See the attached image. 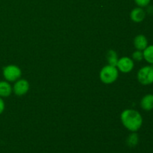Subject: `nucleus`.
I'll return each mask as SVG.
<instances>
[{
    "instance_id": "f257e3e1",
    "label": "nucleus",
    "mask_w": 153,
    "mask_h": 153,
    "mask_svg": "<svg viewBox=\"0 0 153 153\" xmlns=\"http://www.w3.org/2000/svg\"><path fill=\"white\" fill-rule=\"evenodd\" d=\"M121 122L126 129L131 132H137L143 125V117L134 109H126L121 113Z\"/></svg>"
},
{
    "instance_id": "f03ea898",
    "label": "nucleus",
    "mask_w": 153,
    "mask_h": 153,
    "mask_svg": "<svg viewBox=\"0 0 153 153\" xmlns=\"http://www.w3.org/2000/svg\"><path fill=\"white\" fill-rule=\"evenodd\" d=\"M119 76V70L117 67L106 65L103 67L100 73V80L106 85H110L116 82Z\"/></svg>"
},
{
    "instance_id": "7ed1b4c3",
    "label": "nucleus",
    "mask_w": 153,
    "mask_h": 153,
    "mask_svg": "<svg viewBox=\"0 0 153 153\" xmlns=\"http://www.w3.org/2000/svg\"><path fill=\"white\" fill-rule=\"evenodd\" d=\"M137 81L143 85L153 84V65H146L141 67L137 74Z\"/></svg>"
},
{
    "instance_id": "20e7f679",
    "label": "nucleus",
    "mask_w": 153,
    "mask_h": 153,
    "mask_svg": "<svg viewBox=\"0 0 153 153\" xmlns=\"http://www.w3.org/2000/svg\"><path fill=\"white\" fill-rule=\"evenodd\" d=\"M2 75L4 80L8 82H15L20 79L22 71L19 67L10 64L4 67L2 70Z\"/></svg>"
},
{
    "instance_id": "39448f33",
    "label": "nucleus",
    "mask_w": 153,
    "mask_h": 153,
    "mask_svg": "<svg viewBox=\"0 0 153 153\" xmlns=\"http://www.w3.org/2000/svg\"><path fill=\"white\" fill-rule=\"evenodd\" d=\"M134 67V62L132 58L129 57H122L118 60L117 68L119 71L123 73H128L133 70Z\"/></svg>"
},
{
    "instance_id": "423d86ee",
    "label": "nucleus",
    "mask_w": 153,
    "mask_h": 153,
    "mask_svg": "<svg viewBox=\"0 0 153 153\" xmlns=\"http://www.w3.org/2000/svg\"><path fill=\"white\" fill-rule=\"evenodd\" d=\"M30 88V85L28 82L25 79H18L14 82L13 86V92L15 95L18 97H22L25 95L28 92Z\"/></svg>"
},
{
    "instance_id": "0eeeda50",
    "label": "nucleus",
    "mask_w": 153,
    "mask_h": 153,
    "mask_svg": "<svg viewBox=\"0 0 153 153\" xmlns=\"http://www.w3.org/2000/svg\"><path fill=\"white\" fill-rule=\"evenodd\" d=\"M146 10L143 9V7H134L130 13V18L133 22H136V23H140V22H143L146 18Z\"/></svg>"
},
{
    "instance_id": "6e6552de",
    "label": "nucleus",
    "mask_w": 153,
    "mask_h": 153,
    "mask_svg": "<svg viewBox=\"0 0 153 153\" xmlns=\"http://www.w3.org/2000/svg\"><path fill=\"white\" fill-rule=\"evenodd\" d=\"M134 46L137 50L143 51L149 45L148 39L143 34H137L134 38Z\"/></svg>"
},
{
    "instance_id": "1a4fd4ad",
    "label": "nucleus",
    "mask_w": 153,
    "mask_h": 153,
    "mask_svg": "<svg viewBox=\"0 0 153 153\" xmlns=\"http://www.w3.org/2000/svg\"><path fill=\"white\" fill-rule=\"evenodd\" d=\"M140 107L146 111H150L153 110V94H148L143 96L140 100Z\"/></svg>"
},
{
    "instance_id": "9d476101",
    "label": "nucleus",
    "mask_w": 153,
    "mask_h": 153,
    "mask_svg": "<svg viewBox=\"0 0 153 153\" xmlns=\"http://www.w3.org/2000/svg\"><path fill=\"white\" fill-rule=\"evenodd\" d=\"M13 92V87L7 81H0V97L5 98L10 96Z\"/></svg>"
},
{
    "instance_id": "9b49d317",
    "label": "nucleus",
    "mask_w": 153,
    "mask_h": 153,
    "mask_svg": "<svg viewBox=\"0 0 153 153\" xmlns=\"http://www.w3.org/2000/svg\"><path fill=\"white\" fill-rule=\"evenodd\" d=\"M143 59L150 65H153V44L148 45L143 51Z\"/></svg>"
},
{
    "instance_id": "f8f14e48",
    "label": "nucleus",
    "mask_w": 153,
    "mask_h": 153,
    "mask_svg": "<svg viewBox=\"0 0 153 153\" xmlns=\"http://www.w3.org/2000/svg\"><path fill=\"white\" fill-rule=\"evenodd\" d=\"M106 58H107V61L109 65L117 67L119 58H118V55L116 52V51L113 50V49L109 50L108 52L107 55H106Z\"/></svg>"
},
{
    "instance_id": "ddd939ff",
    "label": "nucleus",
    "mask_w": 153,
    "mask_h": 153,
    "mask_svg": "<svg viewBox=\"0 0 153 153\" xmlns=\"http://www.w3.org/2000/svg\"><path fill=\"white\" fill-rule=\"evenodd\" d=\"M139 143V136L137 132H131L126 139V144L129 147H135Z\"/></svg>"
},
{
    "instance_id": "4468645a",
    "label": "nucleus",
    "mask_w": 153,
    "mask_h": 153,
    "mask_svg": "<svg viewBox=\"0 0 153 153\" xmlns=\"http://www.w3.org/2000/svg\"><path fill=\"white\" fill-rule=\"evenodd\" d=\"M131 58H132L133 61H138V62L139 61H141L142 60H143V51L137 50V49H136V50L132 53Z\"/></svg>"
},
{
    "instance_id": "2eb2a0df",
    "label": "nucleus",
    "mask_w": 153,
    "mask_h": 153,
    "mask_svg": "<svg viewBox=\"0 0 153 153\" xmlns=\"http://www.w3.org/2000/svg\"><path fill=\"white\" fill-rule=\"evenodd\" d=\"M135 4H137V7H146L149 4H150V2L152 0H134Z\"/></svg>"
},
{
    "instance_id": "dca6fc26",
    "label": "nucleus",
    "mask_w": 153,
    "mask_h": 153,
    "mask_svg": "<svg viewBox=\"0 0 153 153\" xmlns=\"http://www.w3.org/2000/svg\"><path fill=\"white\" fill-rule=\"evenodd\" d=\"M4 108H5V104H4V102L3 100V99L1 97H0V114L4 112Z\"/></svg>"
},
{
    "instance_id": "f3484780",
    "label": "nucleus",
    "mask_w": 153,
    "mask_h": 153,
    "mask_svg": "<svg viewBox=\"0 0 153 153\" xmlns=\"http://www.w3.org/2000/svg\"><path fill=\"white\" fill-rule=\"evenodd\" d=\"M146 7H147V8H146V13H149V14H153V6L152 5L149 4V5Z\"/></svg>"
}]
</instances>
